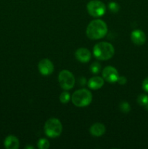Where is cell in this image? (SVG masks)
<instances>
[{"mask_svg": "<svg viewBox=\"0 0 148 149\" xmlns=\"http://www.w3.org/2000/svg\"><path fill=\"white\" fill-rule=\"evenodd\" d=\"M107 33V24L102 20H94L88 25L86 31V36L90 39L97 40L104 37Z\"/></svg>", "mask_w": 148, "mask_h": 149, "instance_id": "1", "label": "cell"}, {"mask_svg": "<svg viewBox=\"0 0 148 149\" xmlns=\"http://www.w3.org/2000/svg\"><path fill=\"white\" fill-rule=\"evenodd\" d=\"M93 53L96 58L100 61L110 59L115 54V49L110 43L102 42L94 47Z\"/></svg>", "mask_w": 148, "mask_h": 149, "instance_id": "2", "label": "cell"}, {"mask_svg": "<svg viewBox=\"0 0 148 149\" xmlns=\"http://www.w3.org/2000/svg\"><path fill=\"white\" fill-rule=\"evenodd\" d=\"M92 100V94L86 89L76 90L72 95V102L75 106L85 107L89 106Z\"/></svg>", "mask_w": 148, "mask_h": 149, "instance_id": "3", "label": "cell"}, {"mask_svg": "<svg viewBox=\"0 0 148 149\" xmlns=\"http://www.w3.org/2000/svg\"><path fill=\"white\" fill-rule=\"evenodd\" d=\"M62 131V125L60 121L56 118H51L44 125V132L48 137L52 138L59 137Z\"/></svg>", "mask_w": 148, "mask_h": 149, "instance_id": "4", "label": "cell"}, {"mask_svg": "<svg viewBox=\"0 0 148 149\" xmlns=\"http://www.w3.org/2000/svg\"><path fill=\"white\" fill-rule=\"evenodd\" d=\"M58 80L60 87L65 90H71L75 84V77L73 74L68 70H63L59 72Z\"/></svg>", "mask_w": 148, "mask_h": 149, "instance_id": "5", "label": "cell"}, {"mask_svg": "<svg viewBox=\"0 0 148 149\" xmlns=\"http://www.w3.org/2000/svg\"><path fill=\"white\" fill-rule=\"evenodd\" d=\"M87 11L92 17H101L105 13L106 7L101 1L92 0L87 4Z\"/></svg>", "mask_w": 148, "mask_h": 149, "instance_id": "6", "label": "cell"}, {"mask_svg": "<svg viewBox=\"0 0 148 149\" xmlns=\"http://www.w3.org/2000/svg\"><path fill=\"white\" fill-rule=\"evenodd\" d=\"M102 77L105 81L108 82L113 83L116 82L118 79V72L117 69L113 66H107L103 69Z\"/></svg>", "mask_w": 148, "mask_h": 149, "instance_id": "7", "label": "cell"}, {"mask_svg": "<svg viewBox=\"0 0 148 149\" xmlns=\"http://www.w3.org/2000/svg\"><path fill=\"white\" fill-rule=\"evenodd\" d=\"M39 72L44 76H49L54 71V65L49 59H43L39 63L38 65Z\"/></svg>", "mask_w": 148, "mask_h": 149, "instance_id": "8", "label": "cell"}, {"mask_svg": "<svg viewBox=\"0 0 148 149\" xmlns=\"http://www.w3.org/2000/svg\"><path fill=\"white\" fill-rule=\"evenodd\" d=\"M131 39L136 45H143L146 42V35L142 30H134L131 32Z\"/></svg>", "mask_w": 148, "mask_h": 149, "instance_id": "9", "label": "cell"}, {"mask_svg": "<svg viewBox=\"0 0 148 149\" xmlns=\"http://www.w3.org/2000/svg\"><path fill=\"white\" fill-rule=\"evenodd\" d=\"M75 56L81 63H88L91 58L90 51L86 48H79L75 52Z\"/></svg>", "mask_w": 148, "mask_h": 149, "instance_id": "10", "label": "cell"}, {"mask_svg": "<svg viewBox=\"0 0 148 149\" xmlns=\"http://www.w3.org/2000/svg\"><path fill=\"white\" fill-rule=\"evenodd\" d=\"M103 85H104V79L98 76L91 77L88 81V87L91 90H98Z\"/></svg>", "mask_w": 148, "mask_h": 149, "instance_id": "11", "label": "cell"}, {"mask_svg": "<svg viewBox=\"0 0 148 149\" xmlns=\"http://www.w3.org/2000/svg\"><path fill=\"white\" fill-rule=\"evenodd\" d=\"M4 146L7 149H17L19 148L18 139L14 135H9L4 140Z\"/></svg>", "mask_w": 148, "mask_h": 149, "instance_id": "12", "label": "cell"}, {"mask_svg": "<svg viewBox=\"0 0 148 149\" xmlns=\"http://www.w3.org/2000/svg\"><path fill=\"white\" fill-rule=\"evenodd\" d=\"M105 127L101 123H95L90 127L89 132L95 137H100L105 132Z\"/></svg>", "mask_w": 148, "mask_h": 149, "instance_id": "13", "label": "cell"}, {"mask_svg": "<svg viewBox=\"0 0 148 149\" xmlns=\"http://www.w3.org/2000/svg\"><path fill=\"white\" fill-rule=\"evenodd\" d=\"M49 142L45 138H41L38 141V148L40 149H47L49 148Z\"/></svg>", "mask_w": 148, "mask_h": 149, "instance_id": "14", "label": "cell"}, {"mask_svg": "<svg viewBox=\"0 0 148 149\" xmlns=\"http://www.w3.org/2000/svg\"><path fill=\"white\" fill-rule=\"evenodd\" d=\"M137 103L140 106H145L148 103V96L144 94L139 95L137 97Z\"/></svg>", "mask_w": 148, "mask_h": 149, "instance_id": "15", "label": "cell"}, {"mask_svg": "<svg viewBox=\"0 0 148 149\" xmlns=\"http://www.w3.org/2000/svg\"><path fill=\"white\" fill-rule=\"evenodd\" d=\"M100 70H101V65L98 62H94L90 66V71L92 74H97L100 73Z\"/></svg>", "mask_w": 148, "mask_h": 149, "instance_id": "16", "label": "cell"}, {"mask_svg": "<svg viewBox=\"0 0 148 149\" xmlns=\"http://www.w3.org/2000/svg\"><path fill=\"white\" fill-rule=\"evenodd\" d=\"M70 99H71V95L68 92H63L59 95V100H60L61 103H64V104L68 103Z\"/></svg>", "mask_w": 148, "mask_h": 149, "instance_id": "17", "label": "cell"}, {"mask_svg": "<svg viewBox=\"0 0 148 149\" xmlns=\"http://www.w3.org/2000/svg\"><path fill=\"white\" fill-rule=\"evenodd\" d=\"M120 110L123 113H127L128 112H129V111L131 110V106L129 103L126 101L122 102L120 104Z\"/></svg>", "mask_w": 148, "mask_h": 149, "instance_id": "18", "label": "cell"}, {"mask_svg": "<svg viewBox=\"0 0 148 149\" xmlns=\"http://www.w3.org/2000/svg\"><path fill=\"white\" fill-rule=\"evenodd\" d=\"M108 7L110 9V10L113 13H117L118 12L119 9H120V6L118 3L114 2V1H112L110 4H108Z\"/></svg>", "mask_w": 148, "mask_h": 149, "instance_id": "19", "label": "cell"}, {"mask_svg": "<svg viewBox=\"0 0 148 149\" xmlns=\"http://www.w3.org/2000/svg\"><path fill=\"white\" fill-rule=\"evenodd\" d=\"M126 81H127V79H126L125 77H118V79L117 80V82L118 84H121V85H124L126 83Z\"/></svg>", "mask_w": 148, "mask_h": 149, "instance_id": "20", "label": "cell"}, {"mask_svg": "<svg viewBox=\"0 0 148 149\" xmlns=\"http://www.w3.org/2000/svg\"><path fill=\"white\" fill-rule=\"evenodd\" d=\"M142 88H143V90L145 91L148 93V77L142 82Z\"/></svg>", "mask_w": 148, "mask_h": 149, "instance_id": "21", "label": "cell"}, {"mask_svg": "<svg viewBox=\"0 0 148 149\" xmlns=\"http://www.w3.org/2000/svg\"><path fill=\"white\" fill-rule=\"evenodd\" d=\"M83 79H84V78L79 79V82H80V84H81V86H84V84L86 83L85 80H83Z\"/></svg>", "mask_w": 148, "mask_h": 149, "instance_id": "22", "label": "cell"}, {"mask_svg": "<svg viewBox=\"0 0 148 149\" xmlns=\"http://www.w3.org/2000/svg\"><path fill=\"white\" fill-rule=\"evenodd\" d=\"M26 148H31V149H33L34 148H33V146H26Z\"/></svg>", "mask_w": 148, "mask_h": 149, "instance_id": "23", "label": "cell"}, {"mask_svg": "<svg viewBox=\"0 0 148 149\" xmlns=\"http://www.w3.org/2000/svg\"><path fill=\"white\" fill-rule=\"evenodd\" d=\"M145 107H146V109H147V110H148V103H147V104L146 105V106H145Z\"/></svg>", "mask_w": 148, "mask_h": 149, "instance_id": "24", "label": "cell"}]
</instances>
